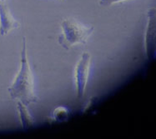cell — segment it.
I'll return each mask as SVG.
<instances>
[{"instance_id": "8", "label": "cell", "mask_w": 156, "mask_h": 139, "mask_svg": "<svg viewBox=\"0 0 156 139\" xmlns=\"http://www.w3.org/2000/svg\"><path fill=\"white\" fill-rule=\"evenodd\" d=\"M123 1H126V0H99V3L102 6H109L111 4L123 2Z\"/></svg>"}, {"instance_id": "3", "label": "cell", "mask_w": 156, "mask_h": 139, "mask_svg": "<svg viewBox=\"0 0 156 139\" xmlns=\"http://www.w3.org/2000/svg\"><path fill=\"white\" fill-rule=\"evenodd\" d=\"M145 54L149 60L156 57V9L150 8L147 12V25L144 34Z\"/></svg>"}, {"instance_id": "4", "label": "cell", "mask_w": 156, "mask_h": 139, "mask_svg": "<svg viewBox=\"0 0 156 139\" xmlns=\"http://www.w3.org/2000/svg\"><path fill=\"white\" fill-rule=\"evenodd\" d=\"M90 63L91 54L89 52H83L75 68V83L78 98H82L85 92L89 79Z\"/></svg>"}, {"instance_id": "5", "label": "cell", "mask_w": 156, "mask_h": 139, "mask_svg": "<svg viewBox=\"0 0 156 139\" xmlns=\"http://www.w3.org/2000/svg\"><path fill=\"white\" fill-rule=\"evenodd\" d=\"M19 23L14 19L9 7L4 2H0V34L6 35L9 32L19 28Z\"/></svg>"}, {"instance_id": "1", "label": "cell", "mask_w": 156, "mask_h": 139, "mask_svg": "<svg viewBox=\"0 0 156 139\" xmlns=\"http://www.w3.org/2000/svg\"><path fill=\"white\" fill-rule=\"evenodd\" d=\"M8 91L13 100L21 101L26 106L38 102V97L34 92V75L28 60L25 37L23 38L20 69L12 85L8 89Z\"/></svg>"}, {"instance_id": "7", "label": "cell", "mask_w": 156, "mask_h": 139, "mask_svg": "<svg viewBox=\"0 0 156 139\" xmlns=\"http://www.w3.org/2000/svg\"><path fill=\"white\" fill-rule=\"evenodd\" d=\"M53 117L56 122H64L69 118V111L64 107H58L55 108L53 113Z\"/></svg>"}, {"instance_id": "6", "label": "cell", "mask_w": 156, "mask_h": 139, "mask_svg": "<svg viewBox=\"0 0 156 139\" xmlns=\"http://www.w3.org/2000/svg\"><path fill=\"white\" fill-rule=\"evenodd\" d=\"M17 108L19 111V118H20L23 128L29 129V127H31L34 125V119H33L31 114L29 113L27 106L24 103H23L21 101H18Z\"/></svg>"}, {"instance_id": "9", "label": "cell", "mask_w": 156, "mask_h": 139, "mask_svg": "<svg viewBox=\"0 0 156 139\" xmlns=\"http://www.w3.org/2000/svg\"><path fill=\"white\" fill-rule=\"evenodd\" d=\"M5 0H0V2H4Z\"/></svg>"}, {"instance_id": "2", "label": "cell", "mask_w": 156, "mask_h": 139, "mask_svg": "<svg viewBox=\"0 0 156 139\" xmlns=\"http://www.w3.org/2000/svg\"><path fill=\"white\" fill-rule=\"evenodd\" d=\"M62 33L58 36V42L69 50L74 45L82 43L85 44L89 36L94 30V27H84L74 19H66L61 23Z\"/></svg>"}]
</instances>
